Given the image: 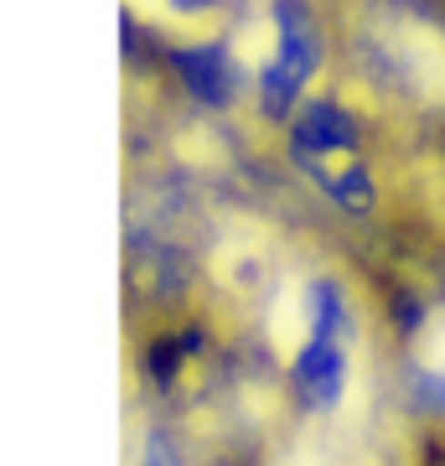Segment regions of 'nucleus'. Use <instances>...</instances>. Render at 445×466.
I'll list each match as a JSON object with an SVG mask.
<instances>
[{"label": "nucleus", "mask_w": 445, "mask_h": 466, "mask_svg": "<svg viewBox=\"0 0 445 466\" xmlns=\"http://www.w3.org/2000/svg\"><path fill=\"white\" fill-rule=\"evenodd\" d=\"M296 383H300V400L316 404V410H327L337 404L347 383V342L342 337H321L311 332L300 342V358H296Z\"/></svg>", "instance_id": "obj_1"}, {"label": "nucleus", "mask_w": 445, "mask_h": 466, "mask_svg": "<svg viewBox=\"0 0 445 466\" xmlns=\"http://www.w3.org/2000/svg\"><path fill=\"white\" fill-rule=\"evenodd\" d=\"M352 140H358V125H352V115L337 99H300V109H296L300 161H311V156H342V150H352Z\"/></svg>", "instance_id": "obj_2"}, {"label": "nucleus", "mask_w": 445, "mask_h": 466, "mask_svg": "<svg viewBox=\"0 0 445 466\" xmlns=\"http://www.w3.org/2000/svg\"><path fill=\"white\" fill-rule=\"evenodd\" d=\"M182 78L192 84V94L207 104H228L233 99V67H228V52H182L177 57Z\"/></svg>", "instance_id": "obj_3"}, {"label": "nucleus", "mask_w": 445, "mask_h": 466, "mask_svg": "<svg viewBox=\"0 0 445 466\" xmlns=\"http://www.w3.org/2000/svg\"><path fill=\"white\" fill-rule=\"evenodd\" d=\"M146 466H182V461L166 451V441H156V451H150V461H146Z\"/></svg>", "instance_id": "obj_4"}, {"label": "nucleus", "mask_w": 445, "mask_h": 466, "mask_svg": "<svg viewBox=\"0 0 445 466\" xmlns=\"http://www.w3.org/2000/svg\"><path fill=\"white\" fill-rule=\"evenodd\" d=\"M171 5H177L182 16H192V11H207V5H217V0H171Z\"/></svg>", "instance_id": "obj_5"}]
</instances>
